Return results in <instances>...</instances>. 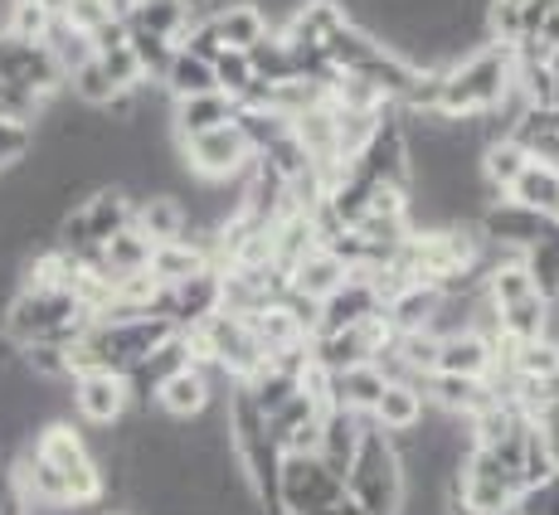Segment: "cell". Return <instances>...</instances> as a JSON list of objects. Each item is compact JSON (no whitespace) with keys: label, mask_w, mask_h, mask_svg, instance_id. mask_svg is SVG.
Segmentation results:
<instances>
[{"label":"cell","mask_w":559,"mask_h":515,"mask_svg":"<svg viewBox=\"0 0 559 515\" xmlns=\"http://www.w3.org/2000/svg\"><path fill=\"white\" fill-rule=\"evenodd\" d=\"M365 428H370V418L346 414V409H326V414H321L317 463L326 467V471H336V477L346 481V471H350V463H356V453H360Z\"/></svg>","instance_id":"2e32d148"},{"label":"cell","mask_w":559,"mask_h":515,"mask_svg":"<svg viewBox=\"0 0 559 515\" xmlns=\"http://www.w3.org/2000/svg\"><path fill=\"white\" fill-rule=\"evenodd\" d=\"M122 25H127V20H122ZM127 49L136 53V63H142L146 83H156V88H160V79H166L170 59H176V45H170V39H160V35H146V29H136V25H127Z\"/></svg>","instance_id":"1f68e13d"},{"label":"cell","mask_w":559,"mask_h":515,"mask_svg":"<svg viewBox=\"0 0 559 515\" xmlns=\"http://www.w3.org/2000/svg\"><path fill=\"white\" fill-rule=\"evenodd\" d=\"M10 20H15V0H0V39H10Z\"/></svg>","instance_id":"74e56055"},{"label":"cell","mask_w":559,"mask_h":515,"mask_svg":"<svg viewBox=\"0 0 559 515\" xmlns=\"http://www.w3.org/2000/svg\"><path fill=\"white\" fill-rule=\"evenodd\" d=\"M103 515H127V511H103Z\"/></svg>","instance_id":"7bdbcfd3"},{"label":"cell","mask_w":559,"mask_h":515,"mask_svg":"<svg viewBox=\"0 0 559 515\" xmlns=\"http://www.w3.org/2000/svg\"><path fill=\"white\" fill-rule=\"evenodd\" d=\"M195 15H200L195 0H146V5H127L122 10L127 25L170 39V45H180V39H186V29L195 25Z\"/></svg>","instance_id":"cb8c5ba5"},{"label":"cell","mask_w":559,"mask_h":515,"mask_svg":"<svg viewBox=\"0 0 559 515\" xmlns=\"http://www.w3.org/2000/svg\"><path fill=\"white\" fill-rule=\"evenodd\" d=\"M525 267H531V277H535V287H540V297L545 302H559V224L550 233H545L540 243H535L531 253H525Z\"/></svg>","instance_id":"836d02e7"},{"label":"cell","mask_w":559,"mask_h":515,"mask_svg":"<svg viewBox=\"0 0 559 515\" xmlns=\"http://www.w3.org/2000/svg\"><path fill=\"white\" fill-rule=\"evenodd\" d=\"M515 496H521V477H515L491 447H467L453 487H448V506L477 511V515H501L515 506Z\"/></svg>","instance_id":"5b68a950"},{"label":"cell","mask_w":559,"mask_h":515,"mask_svg":"<svg viewBox=\"0 0 559 515\" xmlns=\"http://www.w3.org/2000/svg\"><path fill=\"white\" fill-rule=\"evenodd\" d=\"M39 45L49 49V59L59 63L63 79H73L83 63L98 59V49H93V35H88V29H79L73 20H63V15L49 20V29H45V39H39Z\"/></svg>","instance_id":"83f0119b"},{"label":"cell","mask_w":559,"mask_h":515,"mask_svg":"<svg viewBox=\"0 0 559 515\" xmlns=\"http://www.w3.org/2000/svg\"><path fill=\"white\" fill-rule=\"evenodd\" d=\"M545 390H550V404H555V409H559V374H555V380H550V384H545Z\"/></svg>","instance_id":"ab89813d"},{"label":"cell","mask_w":559,"mask_h":515,"mask_svg":"<svg viewBox=\"0 0 559 515\" xmlns=\"http://www.w3.org/2000/svg\"><path fill=\"white\" fill-rule=\"evenodd\" d=\"M180 166H186L190 180H204V185H229V180H243L253 166V146L243 142L239 127H219V132L190 136V142H176Z\"/></svg>","instance_id":"8992f818"},{"label":"cell","mask_w":559,"mask_h":515,"mask_svg":"<svg viewBox=\"0 0 559 515\" xmlns=\"http://www.w3.org/2000/svg\"><path fill=\"white\" fill-rule=\"evenodd\" d=\"M346 496V481L326 471L317 457H283V477H277V515H317L331 501Z\"/></svg>","instance_id":"ba28073f"},{"label":"cell","mask_w":559,"mask_h":515,"mask_svg":"<svg viewBox=\"0 0 559 515\" xmlns=\"http://www.w3.org/2000/svg\"><path fill=\"white\" fill-rule=\"evenodd\" d=\"M507 200H515V205L531 209V214H540V219L559 224V170L545 166V160H531V166L521 170V180L511 185Z\"/></svg>","instance_id":"4316f807"},{"label":"cell","mask_w":559,"mask_h":515,"mask_svg":"<svg viewBox=\"0 0 559 515\" xmlns=\"http://www.w3.org/2000/svg\"><path fill=\"white\" fill-rule=\"evenodd\" d=\"M132 209H136V200L122 185H98L93 195H83V219H88L93 249H107L122 229H132Z\"/></svg>","instance_id":"d6986e66"},{"label":"cell","mask_w":559,"mask_h":515,"mask_svg":"<svg viewBox=\"0 0 559 515\" xmlns=\"http://www.w3.org/2000/svg\"><path fill=\"white\" fill-rule=\"evenodd\" d=\"M497 346L481 331H457L438 340V374H462V380H491L497 374Z\"/></svg>","instance_id":"e0dca14e"},{"label":"cell","mask_w":559,"mask_h":515,"mask_svg":"<svg viewBox=\"0 0 559 515\" xmlns=\"http://www.w3.org/2000/svg\"><path fill=\"white\" fill-rule=\"evenodd\" d=\"M132 390H127L122 374L112 370H83L69 380V418L79 428H117L127 423V414H132Z\"/></svg>","instance_id":"52a82bcc"},{"label":"cell","mask_w":559,"mask_h":515,"mask_svg":"<svg viewBox=\"0 0 559 515\" xmlns=\"http://www.w3.org/2000/svg\"><path fill=\"white\" fill-rule=\"evenodd\" d=\"M317 515H365V511H360L350 496H341V501H331V506H326V511H317Z\"/></svg>","instance_id":"8d00e7d4"},{"label":"cell","mask_w":559,"mask_h":515,"mask_svg":"<svg viewBox=\"0 0 559 515\" xmlns=\"http://www.w3.org/2000/svg\"><path fill=\"white\" fill-rule=\"evenodd\" d=\"M214 88L224 93L234 107H239L249 93L258 88V79H253V63H249V53H239V49H224L219 59H214Z\"/></svg>","instance_id":"4dcf8cb0"},{"label":"cell","mask_w":559,"mask_h":515,"mask_svg":"<svg viewBox=\"0 0 559 515\" xmlns=\"http://www.w3.org/2000/svg\"><path fill=\"white\" fill-rule=\"evenodd\" d=\"M210 25H214V35H219L224 49H239V53L258 49L277 29L273 15H267L258 0H224L219 10H210Z\"/></svg>","instance_id":"9a60e30c"},{"label":"cell","mask_w":559,"mask_h":515,"mask_svg":"<svg viewBox=\"0 0 559 515\" xmlns=\"http://www.w3.org/2000/svg\"><path fill=\"white\" fill-rule=\"evenodd\" d=\"M550 79H555V107H559V49L550 53Z\"/></svg>","instance_id":"f35d334b"},{"label":"cell","mask_w":559,"mask_h":515,"mask_svg":"<svg viewBox=\"0 0 559 515\" xmlns=\"http://www.w3.org/2000/svg\"><path fill=\"white\" fill-rule=\"evenodd\" d=\"M29 152H35V132L15 122H0V176H10Z\"/></svg>","instance_id":"e575fe53"},{"label":"cell","mask_w":559,"mask_h":515,"mask_svg":"<svg viewBox=\"0 0 559 515\" xmlns=\"http://www.w3.org/2000/svg\"><path fill=\"white\" fill-rule=\"evenodd\" d=\"M219 380H224L219 370H195V364H190V370L170 374V380L160 384L152 404H156V414L166 418L170 428H186L190 418H200L214 399H224V394H229V390H219Z\"/></svg>","instance_id":"30bf717a"},{"label":"cell","mask_w":559,"mask_h":515,"mask_svg":"<svg viewBox=\"0 0 559 515\" xmlns=\"http://www.w3.org/2000/svg\"><path fill=\"white\" fill-rule=\"evenodd\" d=\"M525 166H531V152H525V146H515L511 136L487 142V146H481V156H477V176H481V185H487L491 200H507Z\"/></svg>","instance_id":"d4e9b609"},{"label":"cell","mask_w":559,"mask_h":515,"mask_svg":"<svg viewBox=\"0 0 559 515\" xmlns=\"http://www.w3.org/2000/svg\"><path fill=\"white\" fill-rule=\"evenodd\" d=\"M93 326V311L73 292H35L20 287L0 311V336L15 350L25 346H79Z\"/></svg>","instance_id":"7a4b0ae2"},{"label":"cell","mask_w":559,"mask_h":515,"mask_svg":"<svg viewBox=\"0 0 559 515\" xmlns=\"http://www.w3.org/2000/svg\"><path fill=\"white\" fill-rule=\"evenodd\" d=\"M515 83V49L477 45L462 53L453 69H443V93H438V117L443 122H477L507 103Z\"/></svg>","instance_id":"6da1fadb"},{"label":"cell","mask_w":559,"mask_h":515,"mask_svg":"<svg viewBox=\"0 0 559 515\" xmlns=\"http://www.w3.org/2000/svg\"><path fill=\"white\" fill-rule=\"evenodd\" d=\"M160 93H166L170 103L200 98V93H219V88H214V63L210 59H195L190 49L176 45V59H170L166 79H160Z\"/></svg>","instance_id":"f1b7e54d"},{"label":"cell","mask_w":559,"mask_h":515,"mask_svg":"<svg viewBox=\"0 0 559 515\" xmlns=\"http://www.w3.org/2000/svg\"><path fill=\"white\" fill-rule=\"evenodd\" d=\"M384 384H390V380L374 370V360L370 364H350V370L326 374V404H331V409H346V414L370 418V409L380 404V394H384Z\"/></svg>","instance_id":"ffe728a7"},{"label":"cell","mask_w":559,"mask_h":515,"mask_svg":"<svg viewBox=\"0 0 559 515\" xmlns=\"http://www.w3.org/2000/svg\"><path fill=\"white\" fill-rule=\"evenodd\" d=\"M346 496L356 501L365 515H400L404 511V463L394 438H384L380 428H365L360 453L346 471Z\"/></svg>","instance_id":"277c9868"},{"label":"cell","mask_w":559,"mask_h":515,"mask_svg":"<svg viewBox=\"0 0 559 515\" xmlns=\"http://www.w3.org/2000/svg\"><path fill=\"white\" fill-rule=\"evenodd\" d=\"M132 229L142 233L152 249H160V243H180L190 239V214H186V200L170 195V190H152V195L136 200L132 209Z\"/></svg>","instance_id":"5bb4252c"},{"label":"cell","mask_w":559,"mask_h":515,"mask_svg":"<svg viewBox=\"0 0 559 515\" xmlns=\"http://www.w3.org/2000/svg\"><path fill=\"white\" fill-rule=\"evenodd\" d=\"M146 273L156 277V287H176V283H190L200 273H214L210 267V253H204L200 239H180V243H160L152 249V267Z\"/></svg>","instance_id":"484cf974"},{"label":"cell","mask_w":559,"mask_h":515,"mask_svg":"<svg viewBox=\"0 0 559 515\" xmlns=\"http://www.w3.org/2000/svg\"><path fill=\"white\" fill-rule=\"evenodd\" d=\"M380 292H374L370 277H346L341 292H331L317 311V336H336V331H350V326H365L370 316H380Z\"/></svg>","instance_id":"4fadbf2b"},{"label":"cell","mask_w":559,"mask_h":515,"mask_svg":"<svg viewBox=\"0 0 559 515\" xmlns=\"http://www.w3.org/2000/svg\"><path fill=\"white\" fill-rule=\"evenodd\" d=\"M117 5H122V10H127V5H146V0H117Z\"/></svg>","instance_id":"b9f144b4"},{"label":"cell","mask_w":559,"mask_h":515,"mask_svg":"<svg viewBox=\"0 0 559 515\" xmlns=\"http://www.w3.org/2000/svg\"><path fill=\"white\" fill-rule=\"evenodd\" d=\"M49 29V15L39 5H25V0H15V20H10V39H29V45H39Z\"/></svg>","instance_id":"d590c367"},{"label":"cell","mask_w":559,"mask_h":515,"mask_svg":"<svg viewBox=\"0 0 559 515\" xmlns=\"http://www.w3.org/2000/svg\"><path fill=\"white\" fill-rule=\"evenodd\" d=\"M249 63H253V79L263 88H287V83H302V69H297V53L283 35H267L258 49H249Z\"/></svg>","instance_id":"f546056e"},{"label":"cell","mask_w":559,"mask_h":515,"mask_svg":"<svg viewBox=\"0 0 559 515\" xmlns=\"http://www.w3.org/2000/svg\"><path fill=\"white\" fill-rule=\"evenodd\" d=\"M550 229H555L550 219L521 209L515 200H491V205L477 214V233L491 243V249H507V253H531Z\"/></svg>","instance_id":"8fae6325"},{"label":"cell","mask_w":559,"mask_h":515,"mask_svg":"<svg viewBox=\"0 0 559 515\" xmlns=\"http://www.w3.org/2000/svg\"><path fill=\"white\" fill-rule=\"evenodd\" d=\"M180 370H190V336H186V331L166 336V340H160V346L152 350V356H142V360L132 364V370L122 374L127 390H132V404H136V409H142V404H152L160 384H166L170 374H180Z\"/></svg>","instance_id":"7c38bea8"},{"label":"cell","mask_w":559,"mask_h":515,"mask_svg":"<svg viewBox=\"0 0 559 515\" xmlns=\"http://www.w3.org/2000/svg\"><path fill=\"white\" fill-rule=\"evenodd\" d=\"M103 253H107V273H112V283L117 277H132V273H146V267H152V243H146L136 229H122Z\"/></svg>","instance_id":"d6a6232c"},{"label":"cell","mask_w":559,"mask_h":515,"mask_svg":"<svg viewBox=\"0 0 559 515\" xmlns=\"http://www.w3.org/2000/svg\"><path fill=\"white\" fill-rule=\"evenodd\" d=\"M234 107L224 93H200V98H186V103H170V136L176 142H190V136H204V132H219V127L234 122Z\"/></svg>","instance_id":"7402d4cb"},{"label":"cell","mask_w":559,"mask_h":515,"mask_svg":"<svg viewBox=\"0 0 559 515\" xmlns=\"http://www.w3.org/2000/svg\"><path fill=\"white\" fill-rule=\"evenodd\" d=\"M0 83H15V88L35 93L39 103L63 98V88H69V79L49 59V49L29 45V39H0Z\"/></svg>","instance_id":"9c48e42d"},{"label":"cell","mask_w":559,"mask_h":515,"mask_svg":"<svg viewBox=\"0 0 559 515\" xmlns=\"http://www.w3.org/2000/svg\"><path fill=\"white\" fill-rule=\"evenodd\" d=\"M428 418V404H424V390L418 384H404V380H390L380 394V404L370 409V423L380 428L384 438H408L414 428H424Z\"/></svg>","instance_id":"ac0fdd59"},{"label":"cell","mask_w":559,"mask_h":515,"mask_svg":"<svg viewBox=\"0 0 559 515\" xmlns=\"http://www.w3.org/2000/svg\"><path fill=\"white\" fill-rule=\"evenodd\" d=\"M448 506V501H443ZM448 515H477V511H462V506H448ZM501 515H511V511H501Z\"/></svg>","instance_id":"60d3db41"},{"label":"cell","mask_w":559,"mask_h":515,"mask_svg":"<svg viewBox=\"0 0 559 515\" xmlns=\"http://www.w3.org/2000/svg\"><path fill=\"white\" fill-rule=\"evenodd\" d=\"M443 287H428V283H408L390 307H384V321H390L394 336H414V331H433L438 311H443Z\"/></svg>","instance_id":"603a6c76"},{"label":"cell","mask_w":559,"mask_h":515,"mask_svg":"<svg viewBox=\"0 0 559 515\" xmlns=\"http://www.w3.org/2000/svg\"><path fill=\"white\" fill-rule=\"evenodd\" d=\"M346 277H350V267L341 263L336 253H326V249H311L302 263L287 273V292L293 297H302V302H326L331 292H341L346 287Z\"/></svg>","instance_id":"44dd1931"},{"label":"cell","mask_w":559,"mask_h":515,"mask_svg":"<svg viewBox=\"0 0 559 515\" xmlns=\"http://www.w3.org/2000/svg\"><path fill=\"white\" fill-rule=\"evenodd\" d=\"M29 453H39L49 467L63 471V481H69V496L73 506H98L107 501V477L98 467V457H93V443L88 433H83L73 418H53V423H45L35 438H29Z\"/></svg>","instance_id":"3957f363"}]
</instances>
